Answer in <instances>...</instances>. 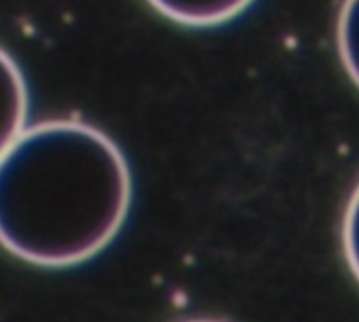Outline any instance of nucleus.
<instances>
[{"label":"nucleus","mask_w":359,"mask_h":322,"mask_svg":"<svg viewBox=\"0 0 359 322\" xmlns=\"http://www.w3.org/2000/svg\"><path fill=\"white\" fill-rule=\"evenodd\" d=\"M130 202L125 156L88 122L42 121L4 146L0 237L23 261L60 268L93 258L121 230Z\"/></svg>","instance_id":"1"},{"label":"nucleus","mask_w":359,"mask_h":322,"mask_svg":"<svg viewBox=\"0 0 359 322\" xmlns=\"http://www.w3.org/2000/svg\"><path fill=\"white\" fill-rule=\"evenodd\" d=\"M158 13L189 27H210L241 14L252 0H147Z\"/></svg>","instance_id":"2"},{"label":"nucleus","mask_w":359,"mask_h":322,"mask_svg":"<svg viewBox=\"0 0 359 322\" xmlns=\"http://www.w3.org/2000/svg\"><path fill=\"white\" fill-rule=\"evenodd\" d=\"M340 58L359 88V0H344L337 24Z\"/></svg>","instance_id":"3"},{"label":"nucleus","mask_w":359,"mask_h":322,"mask_svg":"<svg viewBox=\"0 0 359 322\" xmlns=\"http://www.w3.org/2000/svg\"><path fill=\"white\" fill-rule=\"evenodd\" d=\"M4 72H6L7 93L11 94V112L7 114L6 140H4V146H6V144H9L21 130H25L23 118L25 112H27V91H25V83L20 70H18V66L11 62L7 52H4Z\"/></svg>","instance_id":"4"},{"label":"nucleus","mask_w":359,"mask_h":322,"mask_svg":"<svg viewBox=\"0 0 359 322\" xmlns=\"http://www.w3.org/2000/svg\"><path fill=\"white\" fill-rule=\"evenodd\" d=\"M342 244L347 265L359 282V184L351 195L344 214Z\"/></svg>","instance_id":"5"},{"label":"nucleus","mask_w":359,"mask_h":322,"mask_svg":"<svg viewBox=\"0 0 359 322\" xmlns=\"http://www.w3.org/2000/svg\"><path fill=\"white\" fill-rule=\"evenodd\" d=\"M189 322H217V321H189Z\"/></svg>","instance_id":"6"}]
</instances>
